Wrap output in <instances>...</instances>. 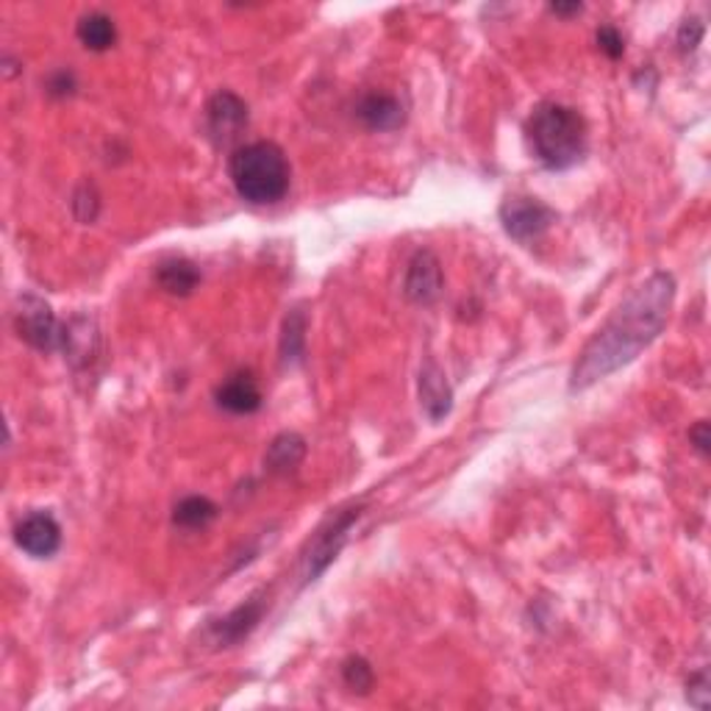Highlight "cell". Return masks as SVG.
I'll list each match as a JSON object with an SVG mask.
<instances>
[{
  "instance_id": "obj_1",
  "label": "cell",
  "mask_w": 711,
  "mask_h": 711,
  "mask_svg": "<svg viewBox=\"0 0 711 711\" xmlns=\"http://www.w3.org/2000/svg\"><path fill=\"white\" fill-rule=\"evenodd\" d=\"M673 298L675 281L667 272H653L651 278L639 283L637 290L611 312V317L597 328L595 337L584 345L570 373V389L573 393L590 389L606 375L631 364L664 331Z\"/></svg>"
},
{
  "instance_id": "obj_2",
  "label": "cell",
  "mask_w": 711,
  "mask_h": 711,
  "mask_svg": "<svg viewBox=\"0 0 711 711\" xmlns=\"http://www.w3.org/2000/svg\"><path fill=\"white\" fill-rule=\"evenodd\" d=\"M531 153L550 170H567L579 164L586 153V120L564 103H539L528 117Z\"/></svg>"
},
{
  "instance_id": "obj_3",
  "label": "cell",
  "mask_w": 711,
  "mask_h": 711,
  "mask_svg": "<svg viewBox=\"0 0 711 711\" xmlns=\"http://www.w3.org/2000/svg\"><path fill=\"white\" fill-rule=\"evenodd\" d=\"M229 175L242 200L256 206L278 203L290 193L292 167L276 142L240 145L229 156Z\"/></svg>"
},
{
  "instance_id": "obj_4",
  "label": "cell",
  "mask_w": 711,
  "mask_h": 711,
  "mask_svg": "<svg viewBox=\"0 0 711 711\" xmlns=\"http://www.w3.org/2000/svg\"><path fill=\"white\" fill-rule=\"evenodd\" d=\"M14 326H18L20 337L31 345V348L45 350H65L67 348V334L70 326L59 323L54 314V308L37 295H23L18 301V312H14Z\"/></svg>"
},
{
  "instance_id": "obj_5",
  "label": "cell",
  "mask_w": 711,
  "mask_h": 711,
  "mask_svg": "<svg viewBox=\"0 0 711 711\" xmlns=\"http://www.w3.org/2000/svg\"><path fill=\"white\" fill-rule=\"evenodd\" d=\"M556 211L545 206L537 198H525V195H514L506 198L501 206V223L506 234L517 242H531L543 236L545 231L553 225Z\"/></svg>"
},
{
  "instance_id": "obj_6",
  "label": "cell",
  "mask_w": 711,
  "mask_h": 711,
  "mask_svg": "<svg viewBox=\"0 0 711 711\" xmlns=\"http://www.w3.org/2000/svg\"><path fill=\"white\" fill-rule=\"evenodd\" d=\"M247 128V103L234 92H218L206 106V131L218 148L234 145Z\"/></svg>"
},
{
  "instance_id": "obj_7",
  "label": "cell",
  "mask_w": 711,
  "mask_h": 711,
  "mask_svg": "<svg viewBox=\"0 0 711 711\" xmlns=\"http://www.w3.org/2000/svg\"><path fill=\"white\" fill-rule=\"evenodd\" d=\"M359 514H362V509H348V512L337 514L326 528L317 531V537L312 539V548H308L306 556V581H314L319 573H326V567L337 559L345 539H348V531L353 528Z\"/></svg>"
},
{
  "instance_id": "obj_8",
  "label": "cell",
  "mask_w": 711,
  "mask_h": 711,
  "mask_svg": "<svg viewBox=\"0 0 711 711\" xmlns=\"http://www.w3.org/2000/svg\"><path fill=\"white\" fill-rule=\"evenodd\" d=\"M14 543L34 559H50L61 548V525L54 514L31 512L14 528Z\"/></svg>"
},
{
  "instance_id": "obj_9",
  "label": "cell",
  "mask_w": 711,
  "mask_h": 711,
  "mask_svg": "<svg viewBox=\"0 0 711 711\" xmlns=\"http://www.w3.org/2000/svg\"><path fill=\"white\" fill-rule=\"evenodd\" d=\"M404 292L409 301L422 303V306H429L440 298L442 292V265L431 250H420V254L411 259L409 272H406V283Z\"/></svg>"
},
{
  "instance_id": "obj_10",
  "label": "cell",
  "mask_w": 711,
  "mask_h": 711,
  "mask_svg": "<svg viewBox=\"0 0 711 711\" xmlns=\"http://www.w3.org/2000/svg\"><path fill=\"white\" fill-rule=\"evenodd\" d=\"M356 117L370 128V131H395L404 126L406 112L404 103L386 92H370L356 106Z\"/></svg>"
},
{
  "instance_id": "obj_11",
  "label": "cell",
  "mask_w": 711,
  "mask_h": 711,
  "mask_svg": "<svg viewBox=\"0 0 711 711\" xmlns=\"http://www.w3.org/2000/svg\"><path fill=\"white\" fill-rule=\"evenodd\" d=\"M220 409L231 411V415H254L261 409V389L256 384V378L250 373H234L218 386Z\"/></svg>"
},
{
  "instance_id": "obj_12",
  "label": "cell",
  "mask_w": 711,
  "mask_h": 711,
  "mask_svg": "<svg viewBox=\"0 0 711 711\" xmlns=\"http://www.w3.org/2000/svg\"><path fill=\"white\" fill-rule=\"evenodd\" d=\"M261 615H265V601L261 597H250L242 606H236L231 615H225L223 620L214 622L211 631H214V639H218L220 645H236V642H242L247 633L259 626Z\"/></svg>"
},
{
  "instance_id": "obj_13",
  "label": "cell",
  "mask_w": 711,
  "mask_h": 711,
  "mask_svg": "<svg viewBox=\"0 0 711 711\" xmlns=\"http://www.w3.org/2000/svg\"><path fill=\"white\" fill-rule=\"evenodd\" d=\"M420 404L434 422L451 415V384H447L445 373H442V368L436 362H426V368L420 370Z\"/></svg>"
},
{
  "instance_id": "obj_14",
  "label": "cell",
  "mask_w": 711,
  "mask_h": 711,
  "mask_svg": "<svg viewBox=\"0 0 711 711\" xmlns=\"http://www.w3.org/2000/svg\"><path fill=\"white\" fill-rule=\"evenodd\" d=\"M156 283L167 295H193L200 283V270L189 259H167L159 265Z\"/></svg>"
},
{
  "instance_id": "obj_15",
  "label": "cell",
  "mask_w": 711,
  "mask_h": 711,
  "mask_svg": "<svg viewBox=\"0 0 711 711\" xmlns=\"http://www.w3.org/2000/svg\"><path fill=\"white\" fill-rule=\"evenodd\" d=\"M306 456V440L301 434H281L265 453V467L270 473H292Z\"/></svg>"
},
{
  "instance_id": "obj_16",
  "label": "cell",
  "mask_w": 711,
  "mask_h": 711,
  "mask_svg": "<svg viewBox=\"0 0 711 711\" xmlns=\"http://www.w3.org/2000/svg\"><path fill=\"white\" fill-rule=\"evenodd\" d=\"M79 39L86 50H95V54H103L109 50L112 45L117 43V25L109 14L103 12H90L81 18L79 23Z\"/></svg>"
},
{
  "instance_id": "obj_17",
  "label": "cell",
  "mask_w": 711,
  "mask_h": 711,
  "mask_svg": "<svg viewBox=\"0 0 711 711\" xmlns=\"http://www.w3.org/2000/svg\"><path fill=\"white\" fill-rule=\"evenodd\" d=\"M214 517H218V506H214L209 498H200V494H189V498H184L173 512V523L182 525V528L187 531L206 528Z\"/></svg>"
},
{
  "instance_id": "obj_18",
  "label": "cell",
  "mask_w": 711,
  "mask_h": 711,
  "mask_svg": "<svg viewBox=\"0 0 711 711\" xmlns=\"http://www.w3.org/2000/svg\"><path fill=\"white\" fill-rule=\"evenodd\" d=\"M303 345H306V317H303L301 308L287 317L283 323V337H281V353L283 362H298L303 356Z\"/></svg>"
},
{
  "instance_id": "obj_19",
  "label": "cell",
  "mask_w": 711,
  "mask_h": 711,
  "mask_svg": "<svg viewBox=\"0 0 711 711\" xmlns=\"http://www.w3.org/2000/svg\"><path fill=\"white\" fill-rule=\"evenodd\" d=\"M342 678L353 692H370L373 689V667L364 658H348L342 664Z\"/></svg>"
},
{
  "instance_id": "obj_20",
  "label": "cell",
  "mask_w": 711,
  "mask_h": 711,
  "mask_svg": "<svg viewBox=\"0 0 711 711\" xmlns=\"http://www.w3.org/2000/svg\"><path fill=\"white\" fill-rule=\"evenodd\" d=\"M597 45H601V50L609 56V59H620V56L626 54V39H622V34L615 25H603V28L597 31Z\"/></svg>"
},
{
  "instance_id": "obj_21",
  "label": "cell",
  "mask_w": 711,
  "mask_h": 711,
  "mask_svg": "<svg viewBox=\"0 0 711 711\" xmlns=\"http://www.w3.org/2000/svg\"><path fill=\"white\" fill-rule=\"evenodd\" d=\"M700 39H703V23L700 20H684L681 31H678V45H681V50L687 54V50H695L700 45Z\"/></svg>"
},
{
  "instance_id": "obj_22",
  "label": "cell",
  "mask_w": 711,
  "mask_h": 711,
  "mask_svg": "<svg viewBox=\"0 0 711 711\" xmlns=\"http://www.w3.org/2000/svg\"><path fill=\"white\" fill-rule=\"evenodd\" d=\"M689 440H692V445L698 447V453H703V456H709L711 451V434H709V422L700 420L698 426H695L692 431H689Z\"/></svg>"
},
{
  "instance_id": "obj_23",
  "label": "cell",
  "mask_w": 711,
  "mask_h": 711,
  "mask_svg": "<svg viewBox=\"0 0 711 711\" xmlns=\"http://www.w3.org/2000/svg\"><path fill=\"white\" fill-rule=\"evenodd\" d=\"M550 12H556V14H579V12H584V7H581V3H570V7H564V3H553V7H550Z\"/></svg>"
}]
</instances>
